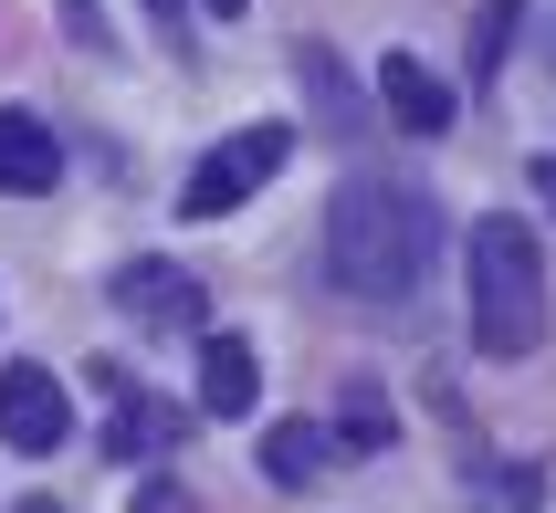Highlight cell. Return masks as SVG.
I'll return each instance as SVG.
<instances>
[{
    "label": "cell",
    "instance_id": "cell-1",
    "mask_svg": "<svg viewBox=\"0 0 556 513\" xmlns=\"http://www.w3.org/2000/svg\"><path fill=\"white\" fill-rule=\"evenodd\" d=\"M441 262V210L409 179H346L326 200V283L357 304H409Z\"/></svg>",
    "mask_w": 556,
    "mask_h": 513
},
{
    "label": "cell",
    "instance_id": "cell-2",
    "mask_svg": "<svg viewBox=\"0 0 556 513\" xmlns=\"http://www.w3.org/2000/svg\"><path fill=\"white\" fill-rule=\"evenodd\" d=\"M463 272H472V346L483 357H535L546 346V242H535L526 220L483 210Z\"/></svg>",
    "mask_w": 556,
    "mask_h": 513
},
{
    "label": "cell",
    "instance_id": "cell-3",
    "mask_svg": "<svg viewBox=\"0 0 556 513\" xmlns=\"http://www.w3.org/2000/svg\"><path fill=\"white\" fill-rule=\"evenodd\" d=\"M283 157H294V126H242V137H220L200 168H189V189H179V210L189 220H220V210H242L252 189L274 179Z\"/></svg>",
    "mask_w": 556,
    "mask_h": 513
},
{
    "label": "cell",
    "instance_id": "cell-4",
    "mask_svg": "<svg viewBox=\"0 0 556 513\" xmlns=\"http://www.w3.org/2000/svg\"><path fill=\"white\" fill-rule=\"evenodd\" d=\"M116 315L126 325H148V335H200V315H211V294H200V272L179 262H157V252H137V262H116Z\"/></svg>",
    "mask_w": 556,
    "mask_h": 513
},
{
    "label": "cell",
    "instance_id": "cell-5",
    "mask_svg": "<svg viewBox=\"0 0 556 513\" xmlns=\"http://www.w3.org/2000/svg\"><path fill=\"white\" fill-rule=\"evenodd\" d=\"M63 429H74V398H63V377L53 367H0V440L22 461H42V451H63Z\"/></svg>",
    "mask_w": 556,
    "mask_h": 513
},
{
    "label": "cell",
    "instance_id": "cell-6",
    "mask_svg": "<svg viewBox=\"0 0 556 513\" xmlns=\"http://www.w3.org/2000/svg\"><path fill=\"white\" fill-rule=\"evenodd\" d=\"M63 179V137L31 105H0V200H42Z\"/></svg>",
    "mask_w": 556,
    "mask_h": 513
},
{
    "label": "cell",
    "instance_id": "cell-7",
    "mask_svg": "<svg viewBox=\"0 0 556 513\" xmlns=\"http://www.w3.org/2000/svg\"><path fill=\"white\" fill-rule=\"evenodd\" d=\"M294 85H305V105H315V126L337 137V148H357L368 137V94L346 85V63L326 53V42H294Z\"/></svg>",
    "mask_w": 556,
    "mask_h": 513
},
{
    "label": "cell",
    "instance_id": "cell-8",
    "mask_svg": "<svg viewBox=\"0 0 556 513\" xmlns=\"http://www.w3.org/2000/svg\"><path fill=\"white\" fill-rule=\"evenodd\" d=\"M378 105H389L409 137H441V126H452V85H441L420 53H389V63H378Z\"/></svg>",
    "mask_w": 556,
    "mask_h": 513
},
{
    "label": "cell",
    "instance_id": "cell-9",
    "mask_svg": "<svg viewBox=\"0 0 556 513\" xmlns=\"http://www.w3.org/2000/svg\"><path fill=\"white\" fill-rule=\"evenodd\" d=\"M252 398H263L252 346L242 335H200V409H211V420H252Z\"/></svg>",
    "mask_w": 556,
    "mask_h": 513
},
{
    "label": "cell",
    "instance_id": "cell-10",
    "mask_svg": "<svg viewBox=\"0 0 556 513\" xmlns=\"http://www.w3.org/2000/svg\"><path fill=\"white\" fill-rule=\"evenodd\" d=\"M94 388L116 398V420H105V451H116V461L168 451V440H179V420H168V409H148V388H126V367H94Z\"/></svg>",
    "mask_w": 556,
    "mask_h": 513
},
{
    "label": "cell",
    "instance_id": "cell-11",
    "mask_svg": "<svg viewBox=\"0 0 556 513\" xmlns=\"http://www.w3.org/2000/svg\"><path fill=\"white\" fill-rule=\"evenodd\" d=\"M337 461V429H315V420H283V429H263V472H274L283 492H305L315 472Z\"/></svg>",
    "mask_w": 556,
    "mask_h": 513
},
{
    "label": "cell",
    "instance_id": "cell-12",
    "mask_svg": "<svg viewBox=\"0 0 556 513\" xmlns=\"http://www.w3.org/2000/svg\"><path fill=\"white\" fill-rule=\"evenodd\" d=\"M389 440H400L389 388H378V377H346L337 388V451H389Z\"/></svg>",
    "mask_w": 556,
    "mask_h": 513
},
{
    "label": "cell",
    "instance_id": "cell-13",
    "mask_svg": "<svg viewBox=\"0 0 556 513\" xmlns=\"http://www.w3.org/2000/svg\"><path fill=\"white\" fill-rule=\"evenodd\" d=\"M515 31H526V0H483V11H472V74H494V63L515 53Z\"/></svg>",
    "mask_w": 556,
    "mask_h": 513
},
{
    "label": "cell",
    "instance_id": "cell-14",
    "mask_svg": "<svg viewBox=\"0 0 556 513\" xmlns=\"http://www.w3.org/2000/svg\"><path fill=\"white\" fill-rule=\"evenodd\" d=\"M494 492H504V513H535V503H546V472H535V461H504Z\"/></svg>",
    "mask_w": 556,
    "mask_h": 513
},
{
    "label": "cell",
    "instance_id": "cell-15",
    "mask_svg": "<svg viewBox=\"0 0 556 513\" xmlns=\"http://www.w3.org/2000/svg\"><path fill=\"white\" fill-rule=\"evenodd\" d=\"M535 200H546V210H556V157H535Z\"/></svg>",
    "mask_w": 556,
    "mask_h": 513
},
{
    "label": "cell",
    "instance_id": "cell-16",
    "mask_svg": "<svg viewBox=\"0 0 556 513\" xmlns=\"http://www.w3.org/2000/svg\"><path fill=\"white\" fill-rule=\"evenodd\" d=\"M211 11H220V22H231V11H242V0H211Z\"/></svg>",
    "mask_w": 556,
    "mask_h": 513
},
{
    "label": "cell",
    "instance_id": "cell-17",
    "mask_svg": "<svg viewBox=\"0 0 556 513\" xmlns=\"http://www.w3.org/2000/svg\"><path fill=\"white\" fill-rule=\"evenodd\" d=\"M22 513H63V503H22Z\"/></svg>",
    "mask_w": 556,
    "mask_h": 513
},
{
    "label": "cell",
    "instance_id": "cell-18",
    "mask_svg": "<svg viewBox=\"0 0 556 513\" xmlns=\"http://www.w3.org/2000/svg\"><path fill=\"white\" fill-rule=\"evenodd\" d=\"M148 11H179V0H148Z\"/></svg>",
    "mask_w": 556,
    "mask_h": 513
},
{
    "label": "cell",
    "instance_id": "cell-19",
    "mask_svg": "<svg viewBox=\"0 0 556 513\" xmlns=\"http://www.w3.org/2000/svg\"><path fill=\"white\" fill-rule=\"evenodd\" d=\"M546 42H556V31H546Z\"/></svg>",
    "mask_w": 556,
    "mask_h": 513
}]
</instances>
